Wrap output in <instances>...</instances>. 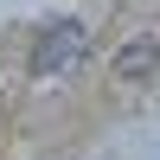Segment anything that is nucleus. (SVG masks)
Returning <instances> with one entry per match:
<instances>
[{
  "instance_id": "obj_1",
  "label": "nucleus",
  "mask_w": 160,
  "mask_h": 160,
  "mask_svg": "<svg viewBox=\"0 0 160 160\" xmlns=\"http://www.w3.org/2000/svg\"><path fill=\"white\" fill-rule=\"evenodd\" d=\"M77 58H83V26H77V19H64V26H51V32H45V45L32 51V77H58V71H71Z\"/></svg>"
},
{
  "instance_id": "obj_2",
  "label": "nucleus",
  "mask_w": 160,
  "mask_h": 160,
  "mask_svg": "<svg viewBox=\"0 0 160 160\" xmlns=\"http://www.w3.org/2000/svg\"><path fill=\"white\" fill-rule=\"evenodd\" d=\"M154 64H160V38H135V45L115 51V77H122V83H141Z\"/></svg>"
}]
</instances>
